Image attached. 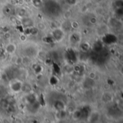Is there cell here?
Instances as JSON below:
<instances>
[{"instance_id":"1","label":"cell","mask_w":123,"mask_h":123,"mask_svg":"<svg viewBox=\"0 0 123 123\" xmlns=\"http://www.w3.org/2000/svg\"><path fill=\"white\" fill-rule=\"evenodd\" d=\"M23 81L20 80L19 79H13L10 81H9V89L13 94H19L22 90L23 86Z\"/></svg>"},{"instance_id":"2","label":"cell","mask_w":123,"mask_h":123,"mask_svg":"<svg viewBox=\"0 0 123 123\" xmlns=\"http://www.w3.org/2000/svg\"><path fill=\"white\" fill-rule=\"evenodd\" d=\"M52 37L56 41V42H61L66 35V32L61 27V26L59 27L53 29L52 32H51Z\"/></svg>"},{"instance_id":"3","label":"cell","mask_w":123,"mask_h":123,"mask_svg":"<svg viewBox=\"0 0 123 123\" xmlns=\"http://www.w3.org/2000/svg\"><path fill=\"white\" fill-rule=\"evenodd\" d=\"M17 50V46L16 43H12V42H9L8 43H6L4 48V53L9 55H12L15 54Z\"/></svg>"},{"instance_id":"4","label":"cell","mask_w":123,"mask_h":123,"mask_svg":"<svg viewBox=\"0 0 123 123\" xmlns=\"http://www.w3.org/2000/svg\"><path fill=\"white\" fill-rule=\"evenodd\" d=\"M96 32L99 36L106 35L107 34H108L110 32V27H109V25L104 24V23L100 24L97 27Z\"/></svg>"},{"instance_id":"5","label":"cell","mask_w":123,"mask_h":123,"mask_svg":"<svg viewBox=\"0 0 123 123\" xmlns=\"http://www.w3.org/2000/svg\"><path fill=\"white\" fill-rule=\"evenodd\" d=\"M19 22H21V25L26 29L30 28L35 26V22L34 20L29 17H25L24 18H22L19 19Z\"/></svg>"},{"instance_id":"6","label":"cell","mask_w":123,"mask_h":123,"mask_svg":"<svg viewBox=\"0 0 123 123\" xmlns=\"http://www.w3.org/2000/svg\"><path fill=\"white\" fill-rule=\"evenodd\" d=\"M70 42H71L72 43L74 44H79L81 41V35L80 32H77V31H74V32H72L70 35V38H69Z\"/></svg>"},{"instance_id":"7","label":"cell","mask_w":123,"mask_h":123,"mask_svg":"<svg viewBox=\"0 0 123 123\" xmlns=\"http://www.w3.org/2000/svg\"><path fill=\"white\" fill-rule=\"evenodd\" d=\"M16 14H17V17L18 19H22V18H24L25 17H28L27 15V10L26 9L23 8L22 6H19L17 11H16Z\"/></svg>"},{"instance_id":"8","label":"cell","mask_w":123,"mask_h":123,"mask_svg":"<svg viewBox=\"0 0 123 123\" xmlns=\"http://www.w3.org/2000/svg\"><path fill=\"white\" fill-rule=\"evenodd\" d=\"M112 99H113V95L110 92H105L102 96V100L105 103H110L112 101Z\"/></svg>"},{"instance_id":"9","label":"cell","mask_w":123,"mask_h":123,"mask_svg":"<svg viewBox=\"0 0 123 123\" xmlns=\"http://www.w3.org/2000/svg\"><path fill=\"white\" fill-rule=\"evenodd\" d=\"M79 45V49L84 53H87L91 48V45L88 42H81Z\"/></svg>"},{"instance_id":"10","label":"cell","mask_w":123,"mask_h":123,"mask_svg":"<svg viewBox=\"0 0 123 123\" xmlns=\"http://www.w3.org/2000/svg\"><path fill=\"white\" fill-rule=\"evenodd\" d=\"M37 30L38 31H40V32H44L47 30V25H45V22H38L35 24V26Z\"/></svg>"},{"instance_id":"11","label":"cell","mask_w":123,"mask_h":123,"mask_svg":"<svg viewBox=\"0 0 123 123\" xmlns=\"http://www.w3.org/2000/svg\"><path fill=\"white\" fill-rule=\"evenodd\" d=\"M70 26L71 30L74 31H77L80 27V23L77 20H72L70 22Z\"/></svg>"},{"instance_id":"12","label":"cell","mask_w":123,"mask_h":123,"mask_svg":"<svg viewBox=\"0 0 123 123\" xmlns=\"http://www.w3.org/2000/svg\"><path fill=\"white\" fill-rule=\"evenodd\" d=\"M63 71L66 74H72L74 72V68L71 65L67 64L63 67Z\"/></svg>"},{"instance_id":"13","label":"cell","mask_w":123,"mask_h":123,"mask_svg":"<svg viewBox=\"0 0 123 123\" xmlns=\"http://www.w3.org/2000/svg\"><path fill=\"white\" fill-rule=\"evenodd\" d=\"M32 63V58L26 56V55H23L22 56V65L24 66H28L30 65H31Z\"/></svg>"},{"instance_id":"14","label":"cell","mask_w":123,"mask_h":123,"mask_svg":"<svg viewBox=\"0 0 123 123\" xmlns=\"http://www.w3.org/2000/svg\"><path fill=\"white\" fill-rule=\"evenodd\" d=\"M72 117L75 120H78L81 117V112L79 110H76L72 113Z\"/></svg>"},{"instance_id":"15","label":"cell","mask_w":123,"mask_h":123,"mask_svg":"<svg viewBox=\"0 0 123 123\" xmlns=\"http://www.w3.org/2000/svg\"><path fill=\"white\" fill-rule=\"evenodd\" d=\"M0 107L3 109H6L9 107V102L4 98L0 99Z\"/></svg>"},{"instance_id":"16","label":"cell","mask_w":123,"mask_h":123,"mask_svg":"<svg viewBox=\"0 0 123 123\" xmlns=\"http://www.w3.org/2000/svg\"><path fill=\"white\" fill-rule=\"evenodd\" d=\"M2 37L4 38V40H10V39L12 38V34L9 31H5L2 33Z\"/></svg>"},{"instance_id":"17","label":"cell","mask_w":123,"mask_h":123,"mask_svg":"<svg viewBox=\"0 0 123 123\" xmlns=\"http://www.w3.org/2000/svg\"><path fill=\"white\" fill-rule=\"evenodd\" d=\"M88 79H89V80H94V79H96V78H97V73H96V71H89V74H88Z\"/></svg>"},{"instance_id":"18","label":"cell","mask_w":123,"mask_h":123,"mask_svg":"<svg viewBox=\"0 0 123 123\" xmlns=\"http://www.w3.org/2000/svg\"><path fill=\"white\" fill-rule=\"evenodd\" d=\"M31 2L33 4V5L35 7H40L43 4V1L42 0H32Z\"/></svg>"},{"instance_id":"19","label":"cell","mask_w":123,"mask_h":123,"mask_svg":"<svg viewBox=\"0 0 123 123\" xmlns=\"http://www.w3.org/2000/svg\"><path fill=\"white\" fill-rule=\"evenodd\" d=\"M19 40H20L21 42L24 43V42H25V41L27 40V35L25 33H22V34L19 35Z\"/></svg>"},{"instance_id":"20","label":"cell","mask_w":123,"mask_h":123,"mask_svg":"<svg viewBox=\"0 0 123 123\" xmlns=\"http://www.w3.org/2000/svg\"><path fill=\"white\" fill-rule=\"evenodd\" d=\"M17 58V55H16L15 54L10 55V58H9V61H10V63H12V64H15V62H16Z\"/></svg>"},{"instance_id":"21","label":"cell","mask_w":123,"mask_h":123,"mask_svg":"<svg viewBox=\"0 0 123 123\" xmlns=\"http://www.w3.org/2000/svg\"><path fill=\"white\" fill-rule=\"evenodd\" d=\"M15 65H17V66L22 65V56H17V58L15 62Z\"/></svg>"},{"instance_id":"22","label":"cell","mask_w":123,"mask_h":123,"mask_svg":"<svg viewBox=\"0 0 123 123\" xmlns=\"http://www.w3.org/2000/svg\"><path fill=\"white\" fill-rule=\"evenodd\" d=\"M89 23L92 25H96L97 23V18L96 17H92L89 18Z\"/></svg>"},{"instance_id":"23","label":"cell","mask_w":123,"mask_h":123,"mask_svg":"<svg viewBox=\"0 0 123 123\" xmlns=\"http://www.w3.org/2000/svg\"><path fill=\"white\" fill-rule=\"evenodd\" d=\"M11 123H23V121L19 117H14Z\"/></svg>"},{"instance_id":"24","label":"cell","mask_w":123,"mask_h":123,"mask_svg":"<svg viewBox=\"0 0 123 123\" xmlns=\"http://www.w3.org/2000/svg\"><path fill=\"white\" fill-rule=\"evenodd\" d=\"M25 4V1L24 0H17V4L19 6H22Z\"/></svg>"},{"instance_id":"25","label":"cell","mask_w":123,"mask_h":123,"mask_svg":"<svg viewBox=\"0 0 123 123\" xmlns=\"http://www.w3.org/2000/svg\"><path fill=\"white\" fill-rule=\"evenodd\" d=\"M25 1V3H29V2H31L32 0H24Z\"/></svg>"},{"instance_id":"26","label":"cell","mask_w":123,"mask_h":123,"mask_svg":"<svg viewBox=\"0 0 123 123\" xmlns=\"http://www.w3.org/2000/svg\"><path fill=\"white\" fill-rule=\"evenodd\" d=\"M1 58H0V63H1Z\"/></svg>"},{"instance_id":"27","label":"cell","mask_w":123,"mask_h":123,"mask_svg":"<svg viewBox=\"0 0 123 123\" xmlns=\"http://www.w3.org/2000/svg\"></svg>"}]
</instances>
